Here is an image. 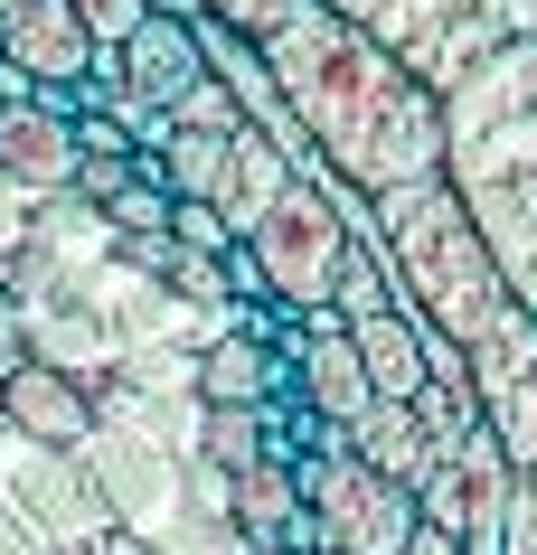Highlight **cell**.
I'll list each match as a JSON object with an SVG mask.
<instances>
[{"label":"cell","mask_w":537,"mask_h":555,"mask_svg":"<svg viewBox=\"0 0 537 555\" xmlns=\"http://www.w3.org/2000/svg\"><path fill=\"white\" fill-rule=\"evenodd\" d=\"M0 179L20 198H66L76 189V122L48 104H0Z\"/></svg>","instance_id":"8fae6325"},{"label":"cell","mask_w":537,"mask_h":555,"mask_svg":"<svg viewBox=\"0 0 537 555\" xmlns=\"http://www.w3.org/2000/svg\"><path fill=\"white\" fill-rule=\"evenodd\" d=\"M444 179L519 311H537V38H500L472 86L444 94Z\"/></svg>","instance_id":"7a4b0ae2"},{"label":"cell","mask_w":537,"mask_h":555,"mask_svg":"<svg viewBox=\"0 0 537 555\" xmlns=\"http://www.w3.org/2000/svg\"><path fill=\"white\" fill-rule=\"evenodd\" d=\"M293 396V358H273L255 330H217L199 349V405H236V414H265Z\"/></svg>","instance_id":"4fadbf2b"},{"label":"cell","mask_w":537,"mask_h":555,"mask_svg":"<svg viewBox=\"0 0 537 555\" xmlns=\"http://www.w3.org/2000/svg\"><path fill=\"white\" fill-rule=\"evenodd\" d=\"M293 442H273L265 462L227 470V527H236V546H273V537H293L302 527V480H293Z\"/></svg>","instance_id":"5bb4252c"},{"label":"cell","mask_w":537,"mask_h":555,"mask_svg":"<svg viewBox=\"0 0 537 555\" xmlns=\"http://www.w3.org/2000/svg\"><path fill=\"white\" fill-rule=\"evenodd\" d=\"M273 442H283V424L273 414H236V405H199V462H217V480L245 462H265Z\"/></svg>","instance_id":"ac0fdd59"},{"label":"cell","mask_w":537,"mask_h":555,"mask_svg":"<svg viewBox=\"0 0 537 555\" xmlns=\"http://www.w3.org/2000/svg\"><path fill=\"white\" fill-rule=\"evenodd\" d=\"M321 10H340L368 48H387L424 94L472 86L481 66H490V48H500L481 0H321Z\"/></svg>","instance_id":"277c9868"},{"label":"cell","mask_w":537,"mask_h":555,"mask_svg":"<svg viewBox=\"0 0 537 555\" xmlns=\"http://www.w3.org/2000/svg\"><path fill=\"white\" fill-rule=\"evenodd\" d=\"M283 189H293V160H283V151L245 122L236 142H227V189H217V217H227L236 235H255V227H265V207L283 198Z\"/></svg>","instance_id":"e0dca14e"},{"label":"cell","mask_w":537,"mask_h":555,"mask_svg":"<svg viewBox=\"0 0 537 555\" xmlns=\"http://www.w3.org/2000/svg\"><path fill=\"white\" fill-rule=\"evenodd\" d=\"M0 424L20 442H38V452H76V442L94 434V396L76 367H57V358H29V367H10L0 377Z\"/></svg>","instance_id":"9c48e42d"},{"label":"cell","mask_w":537,"mask_h":555,"mask_svg":"<svg viewBox=\"0 0 537 555\" xmlns=\"http://www.w3.org/2000/svg\"><path fill=\"white\" fill-rule=\"evenodd\" d=\"M199 76H208V57H199V29H189L179 10H151L142 29L123 38V86H132L142 114H170Z\"/></svg>","instance_id":"7c38bea8"},{"label":"cell","mask_w":537,"mask_h":555,"mask_svg":"<svg viewBox=\"0 0 537 555\" xmlns=\"http://www.w3.org/2000/svg\"><path fill=\"white\" fill-rule=\"evenodd\" d=\"M509 490H519V470H509V452L490 434H462L444 452V462H434V480H424L415 490V518L424 527H452V537H462V546L472 555H500V527H509Z\"/></svg>","instance_id":"8992f818"},{"label":"cell","mask_w":537,"mask_h":555,"mask_svg":"<svg viewBox=\"0 0 537 555\" xmlns=\"http://www.w3.org/2000/svg\"><path fill=\"white\" fill-rule=\"evenodd\" d=\"M132 122H114V114H76V160H132Z\"/></svg>","instance_id":"603a6c76"},{"label":"cell","mask_w":537,"mask_h":555,"mask_svg":"<svg viewBox=\"0 0 537 555\" xmlns=\"http://www.w3.org/2000/svg\"><path fill=\"white\" fill-rule=\"evenodd\" d=\"M293 396L321 424H340L349 434L358 414L378 405V386H368V367H358V339L340 311H302V339H293Z\"/></svg>","instance_id":"ba28073f"},{"label":"cell","mask_w":537,"mask_h":555,"mask_svg":"<svg viewBox=\"0 0 537 555\" xmlns=\"http://www.w3.org/2000/svg\"><path fill=\"white\" fill-rule=\"evenodd\" d=\"M189 10H199V20H217V29H236V38H255V48H265V38L283 29V20H302V10H311V0H189Z\"/></svg>","instance_id":"ffe728a7"},{"label":"cell","mask_w":537,"mask_h":555,"mask_svg":"<svg viewBox=\"0 0 537 555\" xmlns=\"http://www.w3.org/2000/svg\"><path fill=\"white\" fill-rule=\"evenodd\" d=\"M481 10H490L500 38H537V0H481Z\"/></svg>","instance_id":"484cf974"},{"label":"cell","mask_w":537,"mask_h":555,"mask_svg":"<svg viewBox=\"0 0 537 555\" xmlns=\"http://www.w3.org/2000/svg\"><path fill=\"white\" fill-rule=\"evenodd\" d=\"M368 235L387 255L396 311L444 330L452 349H481V339H500L519 321V293L500 283V255L481 245L472 207L452 198V179H415V189L368 198Z\"/></svg>","instance_id":"3957f363"},{"label":"cell","mask_w":537,"mask_h":555,"mask_svg":"<svg viewBox=\"0 0 537 555\" xmlns=\"http://www.w3.org/2000/svg\"><path fill=\"white\" fill-rule=\"evenodd\" d=\"M340 179L321 170H293V189L265 207V227L245 235V255L265 263V293L283 311H330L340 293V255H349V217H340Z\"/></svg>","instance_id":"5b68a950"},{"label":"cell","mask_w":537,"mask_h":555,"mask_svg":"<svg viewBox=\"0 0 537 555\" xmlns=\"http://www.w3.org/2000/svg\"><path fill=\"white\" fill-rule=\"evenodd\" d=\"M94 217H104V235H170V189H161V179H123L114 198L94 207Z\"/></svg>","instance_id":"d6986e66"},{"label":"cell","mask_w":537,"mask_h":555,"mask_svg":"<svg viewBox=\"0 0 537 555\" xmlns=\"http://www.w3.org/2000/svg\"><path fill=\"white\" fill-rule=\"evenodd\" d=\"M66 10L86 20V38H94V48H123V38H132V29L151 20V0H66Z\"/></svg>","instance_id":"7402d4cb"},{"label":"cell","mask_w":537,"mask_h":555,"mask_svg":"<svg viewBox=\"0 0 537 555\" xmlns=\"http://www.w3.org/2000/svg\"><path fill=\"white\" fill-rule=\"evenodd\" d=\"M0 104H38V86H29V76H20L10 57H0Z\"/></svg>","instance_id":"83f0119b"},{"label":"cell","mask_w":537,"mask_h":555,"mask_svg":"<svg viewBox=\"0 0 537 555\" xmlns=\"http://www.w3.org/2000/svg\"><path fill=\"white\" fill-rule=\"evenodd\" d=\"M321 555H349V546H321Z\"/></svg>","instance_id":"f1b7e54d"},{"label":"cell","mask_w":537,"mask_h":555,"mask_svg":"<svg viewBox=\"0 0 537 555\" xmlns=\"http://www.w3.org/2000/svg\"><path fill=\"white\" fill-rule=\"evenodd\" d=\"M349 339H358V367L378 386V405H415L424 396V330L406 311H368V321H349Z\"/></svg>","instance_id":"2e32d148"},{"label":"cell","mask_w":537,"mask_h":555,"mask_svg":"<svg viewBox=\"0 0 537 555\" xmlns=\"http://www.w3.org/2000/svg\"><path fill=\"white\" fill-rule=\"evenodd\" d=\"M0 57L48 94V86H86L94 38H86V20L66 0H20V10H0Z\"/></svg>","instance_id":"30bf717a"},{"label":"cell","mask_w":537,"mask_h":555,"mask_svg":"<svg viewBox=\"0 0 537 555\" xmlns=\"http://www.w3.org/2000/svg\"><path fill=\"white\" fill-rule=\"evenodd\" d=\"M349 452L378 470V480H396V490H424V480H434V462H444L452 442L424 434L415 405H368V414L349 424Z\"/></svg>","instance_id":"9a60e30c"},{"label":"cell","mask_w":537,"mask_h":555,"mask_svg":"<svg viewBox=\"0 0 537 555\" xmlns=\"http://www.w3.org/2000/svg\"><path fill=\"white\" fill-rule=\"evenodd\" d=\"M500 555H537V470H519V490H509V527H500Z\"/></svg>","instance_id":"cb8c5ba5"},{"label":"cell","mask_w":537,"mask_h":555,"mask_svg":"<svg viewBox=\"0 0 537 555\" xmlns=\"http://www.w3.org/2000/svg\"><path fill=\"white\" fill-rule=\"evenodd\" d=\"M0 10H20V0H0Z\"/></svg>","instance_id":"f546056e"},{"label":"cell","mask_w":537,"mask_h":555,"mask_svg":"<svg viewBox=\"0 0 537 555\" xmlns=\"http://www.w3.org/2000/svg\"><path fill=\"white\" fill-rule=\"evenodd\" d=\"M472 405H481V434L509 452V470H537V311L481 339L472 349Z\"/></svg>","instance_id":"52a82bcc"},{"label":"cell","mask_w":537,"mask_h":555,"mask_svg":"<svg viewBox=\"0 0 537 555\" xmlns=\"http://www.w3.org/2000/svg\"><path fill=\"white\" fill-rule=\"evenodd\" d=\"M265 76L283 94V114L302 122V142L321 160V179L387 198L415 179H444V94H424L387 48L340 20V10H302L265 38Z\"/></svg>","instance_id":"6da1fadb"},{"label":"cell","mask_w":537,"mask_h":555,"mask_svg":"<svg viewBox=\"0 0 537 555\" xmlns=\"http://www.w3.org/2000/svg\"><path fill=\"white\" fill-rule=\"evenodd\" d=\"M10 367H29V301L0 283V377H10Z\"/></svg>","instance_id":"d4e9b609"},{"label":"cell","mask_w":537,"mask_h":555,"mask_svg":"<svg viewBox=\"0 0 537 555\" xmlns=\"http://www.w3.org/2000/svg\"><path fill=\"white\" fill-rule=\"evenodd\" d=\"M170 235H179V245H199V255H217V263H227V255L245 245V235L227 227V217H217L208 198H170Z\"/></svg>","instance_id":"44dd1931"},{"label":"cell","mask_w":537,"mask_h":555,"mask_svg":"<svg viewBox=\"0 0 537 555\" xmlns=\"http://www.w3.org/2000/svg\"><path fill=\"white\" fill-rule=\"evenodd\" d=\"M406 555H472V546H462L452 527H424V518H415V537H406Z\"/></svg>","instance_id":"4316f807"}]
</instances>
